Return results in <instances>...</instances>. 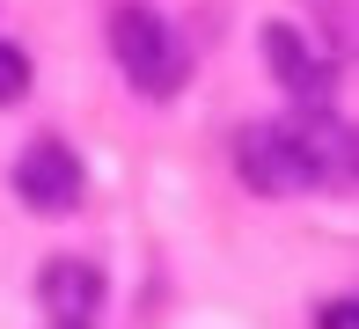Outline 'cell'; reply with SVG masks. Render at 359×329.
Returning <instances> with one entry per match:
<instances>
[{
    "label": "cell",
    "mask_w": 359,
    "mask_h": 329,
    "mask_svg": "<svg viewBox=\"0 0 359 329\" xmlns=\"http://www.w3.org/2000/svg\"><path fill=\"white\" fill-rule=\"evenodd\" d=\"M337 139L345 132L337 125H250L235 139V169H242V183H257L264 197H301V190H316L323 176H330V154H337Z\"/></svg>",
    "instance_id": "cell-1"
},
{
    "label": "cell",
    "mask_w": 359,
    "mask_h": 329,
    "mask_svg": "<svg viewBox=\"0 0 359 329\" xmlns=\"http://www.w3.org/2000/svg\"><path fill=\"white\" fill-rule=\"evenodd\" d=\"M110 52L133 74V88H147V95H176V80H184V44H176L169 22H161L154 8H140V0H125V8L110 15Z\"/></svg>",
    "instance_id": "cell-2"
},
{
    "label": "cell",
    "mask_w": 359,
    "mask_h": 329,
    "mask_svg": "<svg viewBox=\"0 0 359 329\" xmlns=\"http://www.w3.org/2000/svg\"><path fill=\"white\" fill-rule=\"evenodd\" d=\"M81 190H88V176H81V154L67 139H29L22 146V161H15V197H22L29 212L59 220V212L81 205Z\"/></svg>",
    "instance_id": "cell-3"
},
{
    "label": "cell",
    "mask_w": 359,
    "mask_h": 329,
    "mask_svg": "<svg viewBox=\"0 0 359 329\" xmlns=\"http://www.w3.org/2000/svg\"><path fill=\"white\" fill-rule=\"evenodd\" d=\"M37 300H44V315H59V322H88L95 300H103V271H95L88 256H52L37 271Z\"/></svg>",
    "instance_id": "cell-4"
},
{
    "label": "cell",
    "mask_w": 359,
    "mask_h": 329,
    "mask_svg": "<svg viewBox=\"0 0 359 329\" xmlns=\"http://www.w3.org/2000/svg\"><path fill=\"white\" fill-rule=\"evenodd\" d=\"M264 59H271V74H279L293 95H323V66H316V52H308L301 37H293V22L264 29Z\"/></svg>",
    "instance_id": "cell-5"
},
{
    "label": "cell",
    "mask_w": 359,
    "mask_h": 329,
    "mask_svg": "<svg viewBox=\"0 0 359 329\" xmlns=\"http://www.w3.org/2000/svg\"><path fill=\"white\" fill-rule=\"evenodd\" d=\"M22 95H29V52L0 37V110H8V103H22Z\"/></svg>",
    "instance_id": "cell-6"
},
{
    "label": "cell",
    "mask_w": 359,
    "mask_h": 329,
    "mask_svg": "<svg viewBox=\"0 0 359 329\" xmlns=\"http://www.w3.org/2000/svg\"><path fill=\"white\" fill-rule=\"evenodd\" d=\"M352 315H359V307H352V300H330V307H323V315H316V322H323V329H359Z\"/></svg>",
    "instance_id": "cell-7"
},
{
    "label": "cell",
    "mask_w": 359,
    "mask_h": 329,
    "mask_svg": "<svg viewBox=\"0 0 359 329\" xmlns=\"http://www.w3.org/2000/svg\"><path fill=\"white\" fill-rule=\"evenodd\" d=\"M52 329H88V322H52Z\"/></svg>",
    "instance_id": "cell-8"
}]
</instances>
